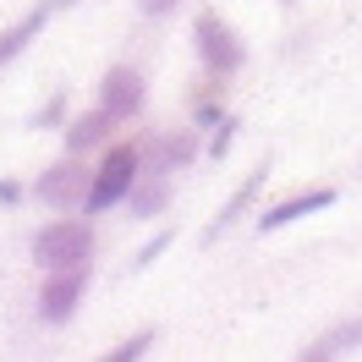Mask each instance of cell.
<instances>
[{
	"label": "cell",
	"mask_w": 362,
	"mask_h": 362,
	"mask_svg": "<svg viewBox=\"0 0 362 362\" xmlns=\"http://www.w3.org/2000/svg\"><path fill=\"white\" fill-rule=\"evenodd\" d=\"M335 204V187H308V192H296V198H280V204H269L264 214H258V230L269 236V230H286L291 220H308V214H318V209Z\"/></svg>",
	"instance_id": "7"
},
{
	"label": "cell",
	"mask_w": 362,
	"mask_h": 362,
	"mask_svg": "<svg viewBox=\"0 0 362 362\" xmlns=\"http://www.w3.org/2000/svg\"><path fill=\"white\" fill-rule=\"evenodd\" d=\"M286 6H296V0H286Z\"/></svg>",
	"instance_id": "22"
},
{
	"label": "cell",
	"mask_w": 362,
	"mask_h": 362,
	"mask_svg": "<svg viewBox=\"0 0 362 362\" xmlns=\"http://www.w3.org/2000/svg\"><path fill=\"white\" fill-rule=\"evenodd\" d=\"M61 115H66V99H61V93H55V99H49L45 110L33 115V127H55V121H61Z\"/></svg>",
	"instance_id": "18"
},
{
	"label": "cell",
	"mask_w": 362,
	"mask_h": 362,
	"mask_svg": "<svg viewBox=\"0 0 362 362\" xmlns=\"http://www.w3.org/2000/svg\"><path fill=\"white\" fill-rule=\"evenodd\" d=\"M137 176H143V148H137V143H115L110 154H105V165L88 176L83 209H88V214H105V209L127 204V192L137 187Z\"/></svg>",
	"instance_id": "1"
},
{
	"label": "cell",
	"mask_w": 362,
	"mask_h": 362,
	"mask_svg": "<svg viewBox=\"0 0 362 362\" xmlns=\"http://www.w3.org/2000/svg\"><path fill=\"white\" fill-rule=\"evenodd\" d=\"M127 204H132V214H137V220H154L159 209L170 204V176H159V170H154L148 181L137 176V187L127 192Z\"/></svg>",
	"instance_id": "13"
},
{
	"label": "cell",
	"mask_w": 362,
	"mask_h": 362,
	"mask_svg": "<svg viewBox=\"0 0 362 362\" xmlns=\"http://www.w3.org/2000/svg\"><path fill=\"white\" fill-rule=\"evenodd\" d=\"M230 143H236V121H220V127H209V159H226L230 154Z\"/></svg>",
	"instance_id": "16"
},
{
	"label": "cell",
	"mask_w": 362,
	"mask_h": 362,
	"mask_svg": "<svg viewBox=\"0 0 362 362\" xmlns=\"http://www.w3.org/2000/svg\"><path fill=\"white\" fill-rule=\"evenodd\" d=\"M45 23H49V6H33L23 23L6 28V33H0V66H11V61H17V55H23V49L33 45L39 33H45Z\"/></svg>",
	"instance_id": "11"
},
{
	"label": "cell",
	"mask_w": 362,
	"mask_h": 362,
	"mask_svg": "<svg viewBox=\"0 0 362 362\" xmlns=\"http://www.w3.org/2000/svg\"><path fill=\"white\" fill-rule=\"evenodd\" d=\"M264 176H269V159H264V165H258V170H252V176H247V181H242V187H236V192L226 198V209L214 214V226L204 230V242H220V236H226V230L236 226V220H242L252 204H258V187H264Z\"/></svg>",
	"instance_id": "8"
},
{
	"label": "cell",
	"mask_w": 362,
	"mask_h": 362,
	"mask_svg": "<svg viewBox=\"0 0 362 362\" xmlns=\"http://www.w3.org/2000/svg\"><path fill=\"white\" fill-rule=\"evenodd\" d=\"M176 6H181V0H137V11H143V17H170Z\"/></svg>",
	"instance_id": "19"
},
{
	"label": "cell",
	"mask_w": 362,
	"mask_h": 362,
	"mask_svg": "<svg viewBox=\"0 0 362 362\" xmlns=\"http://www.w3.org/2000/svg\"><path fill=\"white\" fill-rule=\"evenodd\" d=\"M154 340H159V329H137V335H127L121 346H115L110 357H115V362H137L143 351H148V346H154Z\"/></svg>",
	"instance_id": "15"
},
{
	"label": "cell",
	"mask_w": 362,
	"mask_h": 362,
	"mask_svg": "<svg viewBox=\"0 0 362 362\" xmlns=\"http://www.w3.org/2000/svg\"><path fill=\"white\" fill-rule=\"evenodd\" d=\"M192 121H198V132H209V127H220V121H226L220 88H198V99H192Z\"/></svg>",
	"instance_id": "14"
},
{
	"label": "cell",
	"mask_w": 362,
	"mask_h": 362,
	"mask_svg": "<svg viewBox=\"0 0 362 362\" xmlns=\"http://www.w3.org/2000/svg\"><path fill=\"white\" fill-rule=\"evenodd\" d=\"M192 45L204 55V66L214 77H230V71H242L247 61V45H242V33L220 17V11H198V23H192Z\"/></svg>",
	"instance_id": "3"
},
{
	"label": "cell",
	"mask_w": 362,
	"mask_h": 362,
	"mask_svg": "<svg viewBox=\"0 0 362 362\" xmlns=\"http://www.w3.org/2000/svg\"><path fill=\"white\" fill-rule=\"evenodd\" d=\"M357 346H362V318H346V324H335V329H324L302 357L324 362V357H346V351H357Z\"/></svg>",
	"instance_id": "12"
},
{
	"label": "cell",
	"mask_w": 362,
	"mask_h": 362,
	"mask_svg": "<svg viewBox=\"0 0 362 362\" xmlns=\"http://www.w3.org/2000/svg\"><path fill=\"white\" fill-rule=\"evenodd\" d=\"M93 258V226L88 220H55L33 236V264L39 269H66V264H88Z\"/></svg>",
	"instance_id": "2"
},
{
	"label": "cell",
	"mask_w": 362,
	"mask_h": 362,
	"mask_svg": "<svg viewBox=\"0 0 362 362\" xmlns=\"http://www.w3.org/2000/svg\"><path fill=\"white\" fill-rule=\"evenodd\" d=\"M170 242H176V230H159V236H148V242L137 247L132 269H148V264H154V258H159V252H165V247H170Z\"/></svg>",
	"instance_id": "17"
},
{
	"label": "cell",
	"mask_w": 362,
	"mask_h": 362,
	"mask_svg": "<svg viewBox=\"0 0 362 362\" xmlns=\"http://www.w3.org/2000/svg\"><path fill=\"white\" fill-rule=\"evenodd\" d=\"M17 198H23V187H17V181H11V176H6V181H0V204H6V209H11V204H17Z\"/></svg>",
	"instance_id": "20"
},
{
	"label": "cell",
	"mask_w": 362,
	"mask_h": 362,
	"mask_svg": "<svg viewBox=\"0 0 362 362\" xmlns=\"http://www.w3.org/2000/svg\"><path fill=\"white\" fill-rule=\"evenodd\" d=\"M88 296V264H66V269H45L39 286V318L45 324H66Z\"/></svg>",
	"instance_id": "4"
},
{
	"label": "cell",
	"mask_w": 362,
	"mask_h": 362,
	"mask_svg": "<svg viewBox=\"0 0 362 362\" xmlns=\"http://www.w3.org/2000/svg\"><path fill=\"white\" fill-rule=\"evenodd\" d=\"M33 192H39L49 209H71V204H83V198H88V170L77 165V154H66V159H55L45 176H39Z\"/></svg>",
	"instance_id": "6"
},
{
	"label": "cell",
	"mask_w": 362,
	"mask_h": 362,
	"mask_svg": "<svg viewBox=\"0 0 362 362\" xmlns=\"http://www.w3.org/2000/svg\"><path fill=\"white\" fill-rule=\"evenodd\" d=\"M143 99H148V83H143V71L137 66H110L105 77H99V105L115 115V121H132V115H143Z\"/></svg>",
	"instance_id": "5"
},
{
	"label": "cell",
	"mask_w": 362,
	"mask_h": 362,
	"mask_svg": "<svg viewBox=\"0 0 362 362\" xmlns=\"http://www.w3.org/2000/svg\"><path fill=\"white\" fill-rule=\"evenodd\" d=\"M192 154H198V137H192V132H165V137H154V143H148V165H154L159 176L181 170Z\"/></svg>",
	"instance_id": "10"
},
{
	"label": "cell",
	"mask_w": 362,
	"mask_h": 362,
	"mask_svg": "<svg viewBox=\"0 0 362 362\" xmlns=\"http://www.w3.org/2000/svg\"><path fill=\"white\" fill-rule=\"evenodd\" d=\"M115 127H121V121H115V115L105 110V105L83 110V115H77V121L66 127V154H88V148H99V143H105V137H110Z\"/></svg>",
	"instance_id": "9"
},
{
	"label": "cell",
	"mask_w": 362,
	"mask_h": 362,
	"mask_svg": "<svg viewBox=\"0 0 362 362\" xmlns=\"http://www.w3.org/2000/svg\"><path fill=\"white\" fill-rule=\"evenodd\" d=\"M39 6H49V11H61V6H66V0H39Z\"/></svg>",
	"instance_id": "21"
}]
</instances>
